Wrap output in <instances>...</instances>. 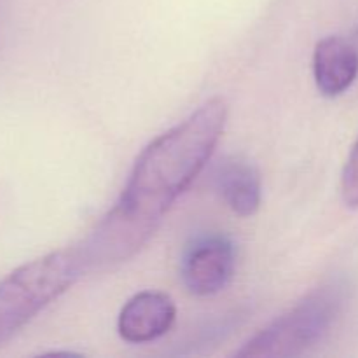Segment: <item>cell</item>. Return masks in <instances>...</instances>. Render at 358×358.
<instances>
[{
	"mask_svg": "<svg viewBox=\"0 0 358 358\" xmlns=\"http://www.w3.org/2000/svg\"><path fill=\"white\" fill-rule=\"evenodd\" d=\"M226 122V101L212 98L143 149L114 208L76 245L86 275L122 264L145 247L208 163Z\"/></svg>",
	"mask_w": 358,
	"mask_h": 358,
	"instance_id": "1",
	"label": "cell"
},
{
	"mask_svg": "<svg viewBox=\"0 0 358 358\" xmlns=\"http://www.w3.org/2000/svg\"><path fill=\"white\" fill-rule=\"evenodd\" d=\"M84 276L76 247L28 261L0 280V346Z\"/></svg>",
	"mask_w": 358,
	"mask_h": 358,
	"instance_id": "2",
	"label": "cell"
},
{
	"mask_svg": "<svg viewBox=\"0 0 358 358\" xmlns=\"http://www.w3.org/2000/svg\"><path fill=\"white\" fill-rule=\"evenodd\" d=\"M346 285L332 282L308 294L287 313L248 339L234 355L241 358L299 357L322 341L343 310Z\"/></svg>",
	"mask_w": 358,
	"mask_h": 358,
	"instance_id": "3",
	"label": "cell"
},
{
	"mask_svg": "<svg viewBox=\"0 0 358 358\" xmlns=\"http://www.w3.org/2000/svg\"><path fill=\"white\" fill-rule=\"evenodd\" d=\"M236 268L233 241L210 233L192 238L180 261V278L185 289L198 297L215 296L231 283Z\"/></svg>",
	"mask_w": 358,
	"mask_h": 358,
	"instance_id": "4",
	"label": "cell"
},
{
	"mask_svg": "<svg viewBox=\"0 0 358 358\" xmlns=\"http://www.w3.org/2000/svg\"><path fill=\"white\" fill-rule=\"evenodd\" d=\"M175 317L177 308L170 296L143 290L122 306L117 318L119 336L131 345L156 341L170 331Z\"/></svg>",
	"mask_w": 358,
	"mask_h": 358,
	"instance_id": "5",
	"label": "cell"
},
{
	"mask_svg": "<svg viewBox=\"0 0 358 358\" xmlns=\"http://www.w3.org/2000/svg\"><path fill=\"white\" fill-rule=\"evenodd\" d=\"M313 76L318 91L334 98L352 87L358 76V51L343 37H325L313 52Z\"/></svg>",
	"mask_w": 358,
	"mask_h": 358,
	"instance_id": "6",
	"label": "cell"
},
{
	"mask_svg": "<svg viewBox=\"0 0 358 358\" xmlns=\"http://www.w3.org/2000/svg\"><path fill=\"white\" fill-rule=\"evenodd\" d=\"M215 185L226 205L240 217H250L261 206L262 185L257 168L243 157H227L217 166Z\"/></svg>",
	"mask_w": 358,
	"mask_h": 358,
	"instance_id": "7",
	"label": "cell"
},
{
	"mask_svg": "<svg viewBox=\"0 0 358 358\" xmlns=\"http://www.w3.org/2000/svg\"><path fill=\"white\" fill-rule=\"evenodd\" d=\"M341 194L346 206L358 208V138L343 168Z\"/></svg>",
	"mask_w": 358,
	"mask_h": 358,
	"instance_id": "8",
	"label": "cell"
}]
</instances>
